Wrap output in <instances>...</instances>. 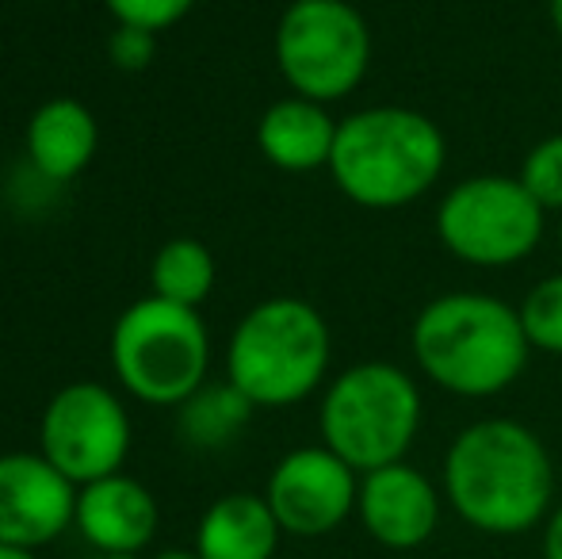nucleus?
I'll return each mask as SVG.
<instances>
[{
    "mask_svg": "<svg viewBox=\"0 0 562 559\" xmlns=\"http://www.w3.org/2000/svg\"><path fill=\"white\" fill-rule=\"evenodd\" d=\"M548 15H551V27L562 38V0H548Z\"/></svg>",
    "mask_w": 562,
    "mask_h": 559,
    "instance_id": "393cba45",
    "label": "nucleus"
},
{
    "mask_svg": "<svg viewBox=\"0 0 562 559\" xmlns=\"http://www.w3.org/2000/svg\"><path fill=\"white\" fill-rule=\"evenodd\" d=\"M559 246H562V215H559Z\"/></svg>",
    "mask_w": 562,
    "mask_h": 559,
    "instance_id": "cd10ccee",
    "label": "nucleus"
},
{
    "mask_svg": "<svg viewBox=\"0 0 562 559\" xmlns=\"http://www.w3.org/2000/svg\"><path fill=\"white\" fill-rule=\"evenodd\" d=\"M0 559H38L31 548H15V545H0Z\"/></svg>",
    "mask_w": 562,
    "mask_h": 559,
    "instance_id": "b1692460",
    "label": "nucleus"
},
{
    "mask_svg": "<svg viewBox=\"0 0 562 559\" xmlns=\"http://www.w3.org/2000/svg\"><path fill=\"white\" fill-rule=\"evenodd\" d=\"M215 288V257L195 238H172L154 257V295L180 306H200Z\"/></svg>",
    "mask_w": 562,
    "mask_h": 559,
    "instance_id": "a211bd4d",
    "label": "nucleus"
},
{
    "mask_svg": "<svg viewBox=\"0 0 562 559\" xmlns=\"http://www.w3.org/2000/svg\"><path fill=\"white\" fill-rule=\"evenodd\" d=\"M276 66L295 97H352L371 66L368 20L348 0H295L276 23Z\"/></svg>",
    "mask_w": 562,
    "mask_h": 559,
    "instance_id": "6e6552de",
    "label": "nucleus"
},
{
    "mask_svg": "<svg viewBox=\"0 0 562 559\" xmlns=\"http://www.w3.org/2000/svg\"><path fill=\"white\" fill-rule=\"evenodd\" d=\"M265 499L288 537H326L356 514L360 471L326 445H306L276 463Z\"/></svg>",
    "mask_w": 562,
    "mask_h": 559,
    "instance_id": "9d476101",
    "label": "nucleus"
},
{
    "mask_svg": "<svg viewBox=\"0 0 562 559\" xmlns=\"http://www.w3.org/2000/svg\"><path fill=\"white\" fill-rule=\"evenodd\" d=\"M257 406L234 388V383H203L184 406H180V433L192 440L195 448H223L237 433L249 425Z\"/></svg>",
    "mask_w": 562,
    "mask_h": 559,
    "instance_id": "f3484780",
    "label": "nucleus"
},
{
    "mask_svg": "<svg viewBox=\"0 0 562 559\" xmlns=\"http://www.w3.org/2000/svg\"><path fill=\"white\" fill-rule=\"evenodd\" d=\"M154 559H200V552H188V548H169V552H161V556H154Z\"/></svg>",
    "mask_w": 562,
    "mask_h": 559,
    "instance_id": "a878e982",
    "label": "nucleus"
},
{
    "mask_svg": "<svg viewBox=\"0 0 562 559\" xmlns=\"http://www.w3.org/2000/svg\"><path fill=\"white\" fill-rule=\"evenodd\" d=\"M104 4L123 27H142L157 35V31L184 20L195 0H104Z\"/></svg>",
    "mask_w": 562,
    "mask_h": 559,
    "instance_id": "412c9836",
    "label": "nucleus"
},
{
    "mask_svg": "<svg viewBox=\"0 0 562 559\" xmlns=\"http://www.w3.org/2000/svg\"><path fill=\"white\" fill-rule=\"evenodd\" d=\"M77 487L43 452L0 456V545L43 548L74 525Z\"/></svg>",
    "mask_w": 562,
    "mask_h": 559,
    "instance_id": "9b49d317",
    "label": "nucleus"
},
{
    "mask_svg": "<svg viewBox=\"0 0 562 559\" xmlns=\"http://www.w3.org/2000/svg\"><path fill=\"white\" fill-rule=\"evenodd\" d=\"M92 559H134V556H92Z\"/></svg>",
    "mask_w": 562,
    "mask_h": 559,
    "instance_id": "bb28decb",
    "label": "nucleus"
},
{
    "mask_svg": "<svg viewBox=\"0 0 562 559\" xmlns=\"http://www.w3.org/2000/svg\"><path fill=\"white\" fill-rule=\"evenodd\" d=\"M329 357L334 337L318 306L276 295L237 322L226 349V380L252 406H295L322 388Z\"/></svg>",
    "mask_w": 562,
    "mask_h": 559,
    "instance_id": "20e7f679",
    "label": "nucleus"
},
{
    "mask_svg": "<svg viewBox=\"0 0 562 559\" xmlns=\"http://www.w3.org/2000/svg\"><path fill=\"white\" fill-rule=\"evenodd\" d=\"M74 525L97 556H138L157 537V502L138 479L119 471L77 487Z\"/></svg>",
    "mask_w": 562,
    "mask_h": 559,
    "instance_id": "ddd939ff",
    "label": "nucleus"
},
{
    "mask_svg": "<svg viewBox=\"0 0 562 559\" xmlns=\"http://www.w3.org/2000/svg\"><path fill=\"white\" fill-rule=\"evenodd\" d=\"M356 517L375 545L391 552H414L429 545L440 525V494L425 471L398 460L360 476Z\"/></svg>",
    "mask_w": 562,
    "mask_h": 559,
    "instance_id": "f8f14e48",
    "label": "nucleus"
},
{
    "mask_svg": "<svg viewBox=\"0 0 562 559\" xmlns=\"http://www.w3.org/2000/svg\"><path fill=\"white\" fill-rule=\"evenodd\" d=\"M280 522L265 494H223L211 502L195 529L200 559H272L280 548Z\"/></svg>",
    "mask_w": 562,
    "mask_h": 559,
    "instance_id": "2eb2a0df",
    "label": "nucleus"
},
{
    "mask_svg": "<svg viewBox=\"0 0 562 559\" xmlns=\"http://www.w3.org/2000/svg\"><path fill=\"white\" fill-rule=\"evenodd\" d=\"M38 452L74 487L119 476L131 452V418L104 383H69L46 403Z\"/></svg>",
    "mask_w": 562,
    "mask_h": 559,
    "instance_id": "1a4fd4ad",
    "label": "nucleus"
},
{
    "mask_svg": "<svg viewBox=\"0 0 562 559\" xmlns=\"http://www.w3.org/2000/svg\"><path fill=\"white\" fill-rule=\"evenodd\" d=\"M108 51H112V62L123 69H146L149 58H154V35L142 27H119L112 35V43H108Z\"/></svg>",
    "mask_w": 562,
    "mask_h": 559,
    "instance_id": "4be33fe9",
    "label": "nucleus"
},
{
    "mask_svg": "<svg viewBox=\"0 0 562 559\" xmlns=\"http://www.w3.org/2000/svg\"><path fill=\"white\" fill-rule=\"evenodd\" d=\"M517 180L548 215L551 211L562 215V135H548L536 142L525 154V161H520Z\"/></svg>",
    "mask_w": 562,
    "mask_h": 559,
    "instance_id": "aec40b11",
    "label": "nucleus"
},
{
    "mask_svg": "<svg viewBox=\"0 0 562 559\" xmlns=\"http://www.w3.org/2000/svg\"><path fill=\"white\" fill-rule=\"evenodd\" d=\"M543 559H562V502L551 510L548 529H543Z\"/></svg>",
    "mask_w": 562,
    "mask_h": 559,
    "instance_id": "5701e85b",
    "label": "nucleus"
},
{
    "mask_svg": "<svg viewBox=\"0 0 562 559\" xmlns=\"http://www.w3.org/2000/svg\"><path fill=\"white\" fill-rule=\"evenodd\" d=\"M448 142L437 120L417 108L379 104L340 120L329 177L345 200L368 211H398L437 188Z\"/></svg>",
    "mask_w": 562,
    "mask_h": 559,
    "instance_id": "7ed1b4c3",
    "label": "nucleus"
},
{
    "mask_svg": "<svg viewBox=\"0 0 562 559\" xmlns=\"http://www.w3.org/2000/svg\"><path fill=\"white\" fill-rule=\"evenodd\" d=\"M422 391L394 360H360L322 395V445L360 476L406 460L422 429Z\"/></svg>",
    "mask_w": 562,
    "mask_h": 559,
    "instance_id": "39448f33",
    "label": "nucleus"
},
{
    "mask_svg": "<svg viewBox=\"0 0 562 559\" xmlns=\"http://www.w3.org/2000/svg\"><path fill=\"white\" fill-rule=\"evenodd\" d=\"M517 314L532 349L562 357V272L532 283L528 295L517 303Z\"/></svg>",
    "mask_w": 562,
    "mask_h": 559,
    "instance_id": "6ab92c4d",
    "label": "nucleus"
},
{
    "mask_svg": "<svg viewBox=\"0 0 562 559\" xmlns=\"http://www.w3.org/2000/svg\"><path fill=\"white\" fill-rule=\"evenodd\" d=\"M414 360L440 391L490 399L525 376L532 345L513 303L486 291H448L417 311Z\"/></svg>",
    "mask_w": 562,
    "mask_h": 559,
    "instance_id": "f03ea898",
    "label": "nucleus"
},
{
    "mask_svg": "<svg viewBox=\"0 0 562 559\" xmlns=\"http://www.w3.org/2000/svg\"><path fill=\"white\" fill-rule=\"evenodd\" d=\"M340 123L326 112V104L306 97L276 100L257 123V146L276 169L314 172L329 169Z\"/></svg>",
    "mask_w": 562,
    "mask_h": 559,
    "instance_id": "4468645a",
    "label": "nucleus"
},
{
    "mask_svg": "<svg viewBox=\"0 0 562 559\" xmlns=\"http://www.w3.org/2000/svg\"><path fill=\"white\" fill-rule=\"evenodd\" d=\"M445 499L471 529L520 537L555 510V463L525 422L482 418L445 456Z\"/></svg>",
    "mask_w": 562,
    "mask_h": 559,
    "instance_id": "f257e3e1",
    "label": "nucleus"
},
{
    "mask_svg": "<svg viewBox=\"0 0 562 559\" xmlns=\"http://www.w3.org/2000/svg\"><path fill=\"white\" fill-rule=\"evenodd\" d=\"M115 376L149 406H184L207 380L211 337L200 311L169 299H138L112 329Z\"/></svg>",
    "mask_w": 562,
    "mask_h": 559,
    "instance_id": "423d86ee",
    "label": "nucleus"
},
{
    "mask_svg": "<svg viewBox=\"0 0 562 559\" xmlns=\"http://www.w3.org/2000/svg\"><path fill=\"white\" fill-rule=\"evenodd\" d=\"M97 120L77 100H50L27 123L31 165L46 180H74L97 154Z\"/></svg>",
    "mask_w": 562,
    "mask_h": 559,
    "instance_id": "dca6fc26",
    "label": "nucleus"
},
{
    "mask_svg": "<svg viewBox=\"0 0 562 559\" xmlns=\"http://www.w3.org/2000/svg\"><path fill=\"white\" fill-rule=\"evenodd\" d=\"M437 238L456 261L474 269H509L540 249L548 211L517 177L474 172L437 203Z\"/></svg>",
    "mask_w": 562,
    "mask_h": 559,
    "instance_id": "0eeeda50",
    "label": "nucleus"
}]
</instances>
